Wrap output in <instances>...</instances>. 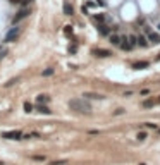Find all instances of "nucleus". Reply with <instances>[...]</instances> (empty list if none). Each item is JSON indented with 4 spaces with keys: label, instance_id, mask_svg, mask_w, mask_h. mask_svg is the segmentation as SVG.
<instances>
[{
    "label": "nucleus",
    "instance_id": "1",
    "mask_svg": "<svg viewBox=\"0 0 160 165\" xmlns=\"http://www.w3.org/2000/svg\"><path fill=\"white\" fill-rule=\"evenodd\" d=\"M69 107L72 110H76V112H81V114H90L91 112V107L84 100H71Z\"/></svg>",
    "mask_w": 160,
    "mask_h": 165
},
{
    "label": "nucleus",
    "instance_id": "2",
    "mask_svg": "<svg viewBox=\"0 0 160 165\" xmlns=\"http://www.w3.org/2000/svg\"><path fill=\"white\" fill-rule=\"evenodd\" d=\"M19 33H21V28H19V26L10 28V31L5 34V41H7V43H12V41H14L16 38L19 36Z\"/></svg>",
    "mask_w": 160,
    "mask_h": 165
},
{
    "label": "nucleus",
    "instance_id": "3",
    "mask_svg": "<svg viewBox=\"0 0 160 165\" xmlns=\"http://www.w3.org/2000/svg\"><path fill=\"white\" fill-rule=\"evenodd\" d=\"M22 132L21 131H7V132H2V138H5V139H21Z\"/></svg>",
    "mask_w": 160,
    "mask_h": 165
},
{
    "label": "nucleus",
    "instance_id": "4",
    "mask_svg": "<svg viewBox=\"0 0 160 165\" xmlns=\"http://www.w3.org/2000/svg\"><path fill=\"white\" fill-rule=\"evenodd\" d=\"M29 16V7H22L19 12L16 14V17H14V24H17L19 21H22L24 17H28Z\"/></svg>",
    "mask_w": 160,
    "mask_h": 165
},
{
    "label": "nucleus",
    "instance_id": "5",
    "mask_svg": "<svg viewBox=\"0 0 160 165\" xmlns=\"http://www.w3.org/2000/svg\"><path fill=\"white\" fill-rule=\"evenodd\" d=\"M145 31H146V36H148V41H152V43H159V41H160V34L159 33L152 31L148 26L145 28Z\"/></svg>",
    "mask_w": 160,
    "mask_h": 165
},
{
    "label": "nucleus",
    "instance_id": "6",
    "mask_svg": "<svg viewBox=\"0 0 160 165\" xmlns=\"http://www.w3.org/2000/svg\"><path fill=\"white\" fill-rule=\"evenodd\" d=\"M119 47L122 48V50H131V48H132L127 36H121V45H119Z\"/></svg>",
    "mask_w": 160,
    "mask_h": 165
},
{
    "label": "nucleus",
    "instance_id": "7",
    "mask_svg": "<svg viewBox=\"0 0 160 165\" xmlns=\"http://www.w3.org/2000/svg\"><path fill=\"white\" fill-rule=\"evenodd\" d=\"M93 55H97V57H109L110 52H109V50H102V48H95V50H93Z\"/></svg>",
    "mask_w": 160,
    "mask_h": 165
},
{
    "label": "nucleus",
    "instance_id": "8",
    "mask_svg": "<svg viewBox=\"0 0 160 165\" xmlns=\"http://www.w3.org/2000/svg\"><path fill=\"white\" fill-rule=\"evenodd\" d=\"M72 12H74L72 5H71L69 2H64V14H65V16H72Z\"/></svg>",
    "mask_w": 160,
    "mask_h": 165
},
{
    "label": "nucleus",
    "instance_id": "9",
    "mask_svg": "<svg viewBox=\"0 0 160 165\" xmlns=\"http://www.w3.org/2000/svg\"><path fill=\"white\" fill-rule=\"evenodd\" d=\"M98 31H100L102 34H105V36H107V34H110V28L105 26V24H102V22H100V24H98Z\"/></svg>",
    "mask_w": 160,
    "mask_h": 165
},
{
    "label": "nucleus",
    "instance_id": "10",
    "mask_svg": "<svg viewBox=\"0 0 160 165\" xmlns=\"http://www.w3.org/2000/svg\"><path fill=\"white\" fill-rule=\"evenodd\" d=\"M146 67H148V62H145V60H139V62L132 64V69H146Z\"/></svg>",
    "mask_w": 160,
    "mask_h": 165
},
{
    "label": "nucleus",
    "instance_id": "11",
    "mask_svg": "<svg viewBox=\"0 0 160 165\" xmlns=\"http://www.w3.org/2000/svg\"><path fill=\"white\" fill-rule=\"evenodd\" d=\"M110 43L112 45H121V36H119V34H110Z\"/></svg>",
    "mask_w": 160,
    "mask_h": 165
},
{
    "label": "nucleus",
    "instance_id": "12",
    "mask_svg": "<svg viewBox=\"0 0 160 165\" xmlns=\"http://www.w3.org/2000/svg\"><path fill=\"white\" fill-rule=\"evenodd\" d=\"M136 45H139V47H146V45H148V40H146L145 36H138V40H136Z\"/></svg>",
    "mask_w": 160,
    "mask_h": 165
},
{
    "label": "nucleus",
    "instance_id": "13",
    "mask_svg": "<svg viewBox=\"0 0 160 165\" xmlns=\"http://www.w3.org/2000/svg\"><path fill=\"white\" fill-rule=\"evenodd\" d=\"M84 96L86 98H93V100H102L103 98V95H98V93H84Z\"/></svg>",
    "mask_w": 160,
    "mask_h": 165
},
{
    "label": "nucleus",
    "instance_id": "14",
    "mask_svg": "<svg viewBox=\"0 0 160 165\" xmlns=\"http://www.w3.org/2000/svg\"><path fill=\"white\" fill-rule=\"evenodd\" d=\"M36 100H38V103H47L50 98L47 95H40V96H36Z\"/></svg>",
    "mask_w": 160,
    "mask_h": 165
},
{
    "label": "nucleus",
    "instance_id": "15",
    "mask_svg": "<svg viewBox=\"0 0 160 165\" xmlns=\"http://www.w3.org/2000/svg\"><path fill=\"white\" fill-rule=\"evenodd\" d=\"M129 38V43H131V47L134 48V45H136V40H138V36H134V34H131V36H127Z\"/></svg>",
    "mask_w": 160,
    "mask_h": 165
},
{
    "label": "nucleus",
    "instance_id": "16",
    "mask_svg": "<svg viewBox=\"0 0 160 165\" xmlns=\"http://www.w3.org/2000/svg\"><path fill=\"white\" fill-rule=\"evenodd\" d=\"M38 110H40L42 114H52V112H50V109H48V107H43V105H40V107H38Z\"/></svg>",
    "mask_w": 160,
    "mask_h": 165
},
{
    "label": "nucleus",
    "instance_id": "17",
    "mask_svg": "<svg viewBox=\"0 0 160 165\" xmlns=\"http://www.w3.org/2000/svg\"><path fill=\"white\" fill-rule=\"evenodd\" d=\"M54 74V69L52 67H48V69H45V71H43V76H52Z\"/></svg>",
    "mask_w": 160,
    "mask_h": 165
},
{
    "label": "nucleus",
    "instance_id": "18",
    "mask_svg": "<svg viewBox=\"0 0 160 165\" xmlns=\"http://www.w3.org/2000/svg\"><path fill=\"white\" fill-rule=\"evenodd\" d=\"M64 164H67V160H57V162H52L50 165H64Z\"/></svg>",
    "mask_w": 160,
    "mask_h": 165
},
{
    "label": "nucleus",
    "instance_id": "19",
    "mask_svg": "<svg viewBox=\"0 0 160 165\" xmlns=\"http://www.w3.org/2000/svg\"><path fill=\"white\" fill-rule=\"evenodd\" d=\"M143 107H145V109H150V107H153V102L152 100H148V102L143 103Z\"/></svg>",
    "mask_w": 160,
    "mask_h": 165
},
{
    "label": "nucleus",
    "instance_id": "20",
    "mask_svg": "<svg viewBox=\"0 0 160 165\" xmlns=\"http://www.w3.org/2000/svg\"><path fill=\"white\" fill-rule=\"evenodd\" d=\"M95 21H97V22H103L105 16H95Z\"/></svg>",
    "mask_w": 160,
    "mask_h": 165
},
{
    "label": "nucleus",
    "instance_id": "21",
    "mask_svg": "<svg viewBox=\"0 0 160 165\" xmlns=\"http://www.w3.org/2000/svg\"><path fill=\"white\" fill-rule=\"evenodd\" d=\"M24 109H26V112H31V109H33V107H31V103H24Z\"/></svg>",
    "mask_w": 160,
    "mask_h": 165
},
{
    "label": "nucleus",
    "instance_id": "22",
    "mask_svg": "<svg viewBox=\"0 0 160 165\" xmlns=\"http://www.w3.org/2000/svg\"><path fill=\"white\" fill-rule=\"evenodd\" d=\"M146 127H150V129H157V126L155 124H152V122H148V124H145Z\"/></svg>",
    "mask_w": 160,
    "mask_h": 165
},
{
    "label": "nucleus",
    "instance_id": "23",
    "mask_svg": "<svg viewBox=\"0 0 160 165\" xmlns=\"http://www.w3.org/2000/svg\"><path fill=\"white\" fill-rule=\"evenodd\" d=\"M145 138H148L145 132H139V134H138V139H145Z\"/></svg>",
    "mask_w": 160,
    "mask_h": 165
},
{
    "label": "nucleus",
    "instance_id": "24",
    "mask_svg": "<svg viewBox=\"0 0 160 165\" xmlns=\"http://www.w3.org/2000/svg\"><path fill=\"white\" fill-rule=\"evenodd\" d=\"M14 82H17V79H10L9 82H5V86H10V84H14Z\"/></svg>",
    "mask_w": 160,
    "mask_h": 165
},
{
    "label": "nucleus",
    "instance_id": "25",
    "mask_svg": "<svg viewBox=\"0 0 160 165\" xmlns=\"http://www.w3.org/2000/svg\"><path fill=\"white\" fill-rule=\"evenodd\" d=\"M65 33L71 34V33H72V28H71V26H65Z\"/></svg>",
    "mask_w": 160,
    "mask_h": 165
},
{
    "label": "nucleus",
    "instance_id": "26",
    "mask_svg": "<svg viewBox=\"0 0 160 165\" xmlns=\"http://www.w3.org/2000/svg\"><path fill=\"white\" fill-rule=\"evenodd\" d=\"M9 2H10V4H22L24 0H9Z\"/></svg>",
    "mask_w": 160,
    "mask_h": 165
},
{
    "label": "nucleus",
    "instance_id": "27",
    "mask_svg": "<svg viewBox=\"0 0 160 165\" xmlns=\"http://www.w3.org/2000/svg\"><path fill=\"white\" fill-rule=\"evenodd\" d=\"M4 54H5V48L0 47V57H4Z\"/></svg>",
    "mask_w": 160,
    "mask_h": 165
},
{
    "label": "nucleus",
    "instance_id": "28",
    "mask_svg": "<svg viewBox=\"0 0 160 165\" xmlns=\"http://www.w3.org/2000/svg\"><path fill=\"white\" fill-rule=\"evenodd\" d=\"M157 60H160V55H159V57H157Z\"/></svg>",
    "mask_w": 160,
    "mask_h": 165
},
{
    "label": "nucleus",
    "instance_id": "29",
    "mask_svg": "<svg viewBox=\"0 0 160 165\" xmlns=\"http://www.w3.org/2000/svg\"><path fill=\"white\" fill-rule=\"evenodd\" d=\"M139 165H146V164H139Z\"/></svg>",
    "mask_w": 160,
    "mask_h": 165
},
{
    "label": "nucleus",
    "instance_id": "30",
    "mask_svg": "<svg viewBox=\"0 0 160 165\" xmlns=\"http://www.w3.org/2000/svg\"><path fill=\"white\" fill-rule=\"evenodd\" d=\"M159 31H160V24H159Z\"/></svg>",
    "mask_w": 160,
    "mask_h": 165
},
{
    "label": "nucleus",
    "instance_id": "31",
    "mask_svg": "<svg viewBox=\"0 0 160 165\" xmlns=\"http://www.w3.org/2000/svg\"><path fill=\"white\" fill-rule=\"evenodd\" d=\"M159 103H160V98H159Z\"/></svg>",
    "mask_w": 160,
    "mask_h": 165
}]
</instances>
